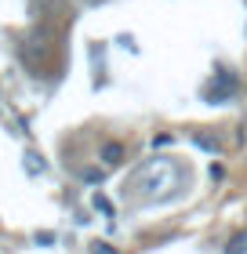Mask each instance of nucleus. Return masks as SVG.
<instances>
[{"label":"nucleus","instance_id":"obj_1","mask_svg":"<svg viewBox=\"0 0 247 254\" xmlns=\"http://www.w3.org/2000/svg\"><path fill=\"white\" fill-rule=\"evenodd\" d=\"M189 182V175L182 171L178 160L171 156H153L146 164H138L124 182V196L138 207L146 203H167L182 192V186Z\"/></svg>","mask_w":247,"mask_h":254},{"label":"nucleus","instance_id":"obj_2","mask_svg":"<svg viewBox=\"0 0 247 254\" xmlns=\"http://www.w3.org/2000/svg\"><path fill=\"white\" fill-rule=\"evenodd\" d=\"M233 95H237V76H233V73H218V80L204 91V98L211 102V106H218V102H229Z\"/></svg>","mask_w":247,"mask_h":254},{"label":"nucleus","instance_id":"obj_3","mask_svg":"<svg viewBox=\"0 0 247 254\" xmlns=\"http://www.w3.org/2000/svg\"><path fill=\"white\" fill-rule=\"evenodd\" d=\"M29 7H33V15H40V18H62V7H66V0H29Z\"/></svg>","mask_w":247,"mask_h":254},{"label":"nucleus","instance_id":"obj_4","mask_svg":"<svg viewBox=\"0 0 247 254\" xmlns=\"http://www.w3.org/2000/svg\"><path fill=\"white\" fill-rule=\"evenodd\" d=\"M120 160H124V145H120V142H105V145H102V164H105V167H116Z\"/></svg>","mask_w":247,"mask_h":254},{"label":"nucleus","instance_id":"obj_5","mask_svg":"<svg viewBox=\"0 0 247 254\" xmlns=\"http://www.w3.org/2000/svg\"><path fill=\"white\" fill-rule=\"evenodd\" d=\"M226 254H247V233H237L229 240V247H226Z\"/></svg>","mask_w":247,"mask_h":254},{"label":"nucleus","instance_id":"obj_6","mask_svg":"<svg viewBox=\"0 0 247 254\" xmlns=\"http://www.w3.org/2000/svg\"><path fill=\"white\" fill-rule=\"evenodd\" d=\"M95 207H98V211H105V214L113 211V207H109V200H105V196H95Z\"/></svg>","mask_w":247,"mask_h":254}]
</instances>
